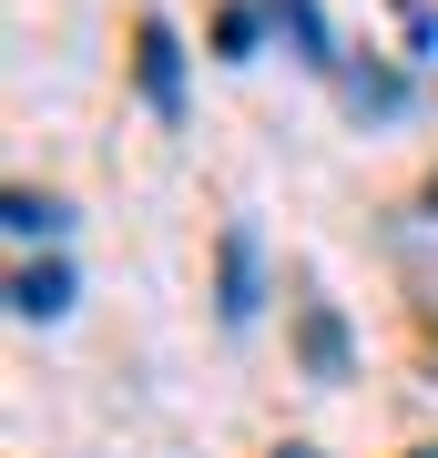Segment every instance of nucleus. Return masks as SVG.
Listing matches in <instances>:
<instances>
[{"mask_svg": "<svg viewBox=\"0 0 438 458\" xmlns=\"http://www.w3.org/2000/svg\"><path fill=\"white\" fill-rule=\"evenodd\" d=\"M11 306H21V316H62V306H72V265H21Z\"/></svg>", "mask_w": 438, "mask_h": 458, "instance_id": "f257e3e1", "label": "nucleus"}, {"mask_svg": "<svg viewBox=\"0 0 438 458\" xmlns=\"http://www.w3.org/2000/svg\"><path fill=\"white\" fill-rule=\"evenodd\" d=\"M174 82H184L174 31H163V21H143V92H153V113H174Z\"/></svg>", "mask_w": 438, "mask_h": 458, "instance_id": "f03ea898", "label": "nucleus"}, {"mask_svg": "<svg viewBox=\"0 0 438 458\" xmlns=\"http://www.w3.org/2000/svg\"><path fill=\"white\" fill-rule=\"evenodd\" d=\"M11 234H62V204L51 194H11Z\"/></svg>", "mask_w": 438, "mask_h": 458, "instance_id": "7ed1b4c3", "label": "nucleus"}, {"mask_svg": "<svg viewBox=\"0 0 438 458\" xmlns=\"http://www.w3.org/2000/svg\"><path fill=\"white\" fill-rule=\"evenodd\" d=\"M225 316H235V327L255 316V295H245V234H225Z\"/></svg>", "mask_w": 438, "mask_h": 458, "instance_id": "20e7f679", "label": "nucleus"}, {"mask_svg": "<svg viewBox=\"0 0 438 458\" xmlns=\"http://www.w3.org/2000/svg\"><path fill=\"white\" fill-rule=\"evenodd\" d=\"M276 11H286V31L306 41V62H326V21H316V0H276Z\"/></svg>", "mask_w": 438, "mask_h": 458, "instance_id": "39448f33", "label": "nucleus"}, {"mask_svg": "<svg viewBox=\"0 0 438 458\" xmlns=\"http://www.w3.org/2000/svg\"><path fill=\"white\" fill-rule=\"evenodd\" d=\"M286 458H306V448H286Z\"/></svg>", "mask_w": 438, "mask_h": 458, "instance_id": "423d86ee", "label": "nucleus"}, {"mask_svg": "<svg viewBox=\"0 0 438 458\" xmlns=\"http://www.w3.org/2000/svg\"><path fill=\"white\" fill-rule=\"evenodd\" d=\"M428 204H438V183H428Z\"/></svg>", "mask_w": 438, "mask_h": 458, "instance_id": "0eeeda50", "label": "nucleus"}, {"mask_svg": "<svg viewBox=\"0 0 438 458\" xmlns=\"http://www.w3.org/2000/svg\"><path fill=\"white\" fill-rule=\"evenodd\" d=\"M428 458H438V448H428Z\"/></svg>", "mask_w": 438, "mask_h": 458, "instance_id": "6e6552de", "label": "nucleus"}]
</instances>
